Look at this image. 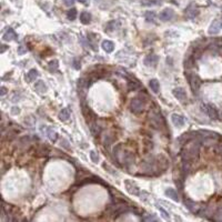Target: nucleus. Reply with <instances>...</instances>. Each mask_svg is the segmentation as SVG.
Returning <instances> with one entry per match:
<instances>
[{"instance_id":"obj_2","label":"nucleus","mask_w":222,"mask_h":222,"mask_svg":"<svg viewBox=\"0 0 222 222\" xmlns=\"http://www.w3.org/2000/svg\"><path fill=\"white\" fill-rule=\"evenodd\" d=\"M144 107H146V101H144L142 98L136 97L131 100L130 109L132 112H134V113H140V112H142Z\"/></svg>"},{"instance_id":"obj_24","label":"nucleus","mask_w":222,"mask_h":222,"mask_svg":"<svg viewBox=\"0 0 222 222\" xmlns=\"http://www.w3.org/2000/svg\"><path fill=\"white\" fill-rule=\"evenodd\" d=\"M141 88V84L138 82V81H133V80H129L128 81V89L129 90H137V89Z\"/></svg>"},{"instance_id":"obj_8","label":"nucleus","mask_w":222,"mask_h":222,"mask_svg":"<svg viewBox=\"0 0 222 222\" xmlns=\"http://www.w3.org/2000/svg\"><path fill=\"white\" fill-rule=\"evenodd\" d=\"M222 29V21L220 20H213V21L211 22L210 27L208 29V32L209 35H216V33H219Z\"/></svg>"},{"instance_id":"obj_15","label":"nucleus","mask_w":222,"mask_h":222,"mask_svg":"<svg viewBox=\"0 0 222 222\" xmlns=\"http://www.w3.org/2000/svg\"><path fill=\"white\" fill-rule=\"evenodd\" d=\"M39 77V72L37 69H30L27 72V75L25 76V79L27 82H32Z\"/></svg>"},{"instance_id":"obj_32","label":"nucleus","mask_w":222,"mask_h":222,"mask_svg":"<svg viewBox=\"0 0 222 222\" xmlns=\"http://www.w3.org/2000/svg\"><path fill=\"white\" fill-rule=\"evenodd\" d=\"M143 221H157V218H154V216H146V218H143Z\"/></svg>"},{"instance_id":"obj_25","label":"nucleus","mask_w":222,"mask_h":222,"mask_svg":"<svg viewBox=\"0 0 222 222\" xmlns=\"http://www.w3.org/2000/svg\"><path fill=\"white\" fill-rule=\"evenodd\" d=\"M67 17L69 20H75L77 18V9L76 8H71L70 10H68L67 12Z\"/></svg>"},{"instance_id":"obj_36","label":"nucleus","mask_w":222,"mask_h":222,"mask_svg":"<svg viewBox=\"0 0 222 222\" xmlns=\"http://www.w3.org/2000/svg\"><path fill=\"white\" fill-rule=\"evenodd\" d=\"M7 92H8V89L6 88V87H3V86L1 87V92H0V93H1V96H5Z\"/></svg>"},{"instance_id":"obj_16","label":"nucleus","mask_w":222,"mask_h":222,"mask_svg":"<svg viewBox=\"0 0 222 222\" xmlns=\"http://www.w3.org/2000/svg\"><path fill=\"white\" fill-rule=\"evenodd\" d=\"M35 89L36 91L39 92V93H46L48 91V87L47 84L43 82V80H39L35 83Z\"/></svg>"},{"instance_id":"obj_3","label":"nucleus","mask_w":222,"mask_h":222,"mask_svg":"<svg viewBox=\"0 0 222 222\" xmlns=\"http://www.w3.org/2000/svg\"><path fill=\"white\" fill-rule=\"evenodd\" d=\"M184 75H186L187 79L189 81V84L191 87V89L193 90V92L195 91L197 92L199 90L200 86H201V80H200V78L198 77L195 73H189V72H184Z\"/></svg>"},{"instance_id":"obj_6","label":"nucleus","mask_w":222,"mask_h":222,"mask_svg":"<svg viewBox=\"0 0 222 222\" xmlns=\"http://www.w3.org/2000/svg\"><path fill=\"white\" fill-rule=\"evenodd\" d=\"M184 205L189 211H191L192 213H199L200 210H201V205H199L197 202H194L190 199H184Z\"/></svg>"},{"instance_id":"obj_7","label":"nucleus","mask_w":222,"mask_h":222,"mask_svg":"<svg viewBox=\"0 0 222 222\" xmlns=\"http://www.w3.org/2000/svg\"><path fill=\"white\" fill-rule=\"evenodd\" d=\"M173 17H175V11L171 8L164 9L159 14V19L162 20V21H170Z\"/></svg>"},{"instance_id":"obj_17","label":"nucleus","mask_w":222,"mask_h":222,"mask_svg":"<svg viewBox=\"0 0 222 222\" xmlns=\"http://www.w3.org/2000/svg\"><path fill=\"white\" fill-rule=\"evenodd\" d=\"M101 47H102V49L105 50V52L110 53L114 50V43L112 41H110V40H105L101 43Z\"/></svg>"},{"instance_id":"obj_34","label":"nucleus","mask_w":222,"mask_h":222,"mask_svg":"<svg viewBox=\"0 0 222 222\" xmlns=\"http://www.w3.org/2000/svg\"><path fill=\"white\" fill-rule=\"evenodd\" d=\"M11 113L12 114H19L20 113V109L18 107H12L11 108Z\"/></svg>"},{"instance_id":"obj_20","label":"nucleus","mask_w":222,"mask_h":222,"mask_svg":"<svg viewBox=\"0 0 222 222\" xmlns=\"http://www.w3.org/2000/svg\"><path fill=\"white\" fill-rule=\"evenodd\" d=\"M186 14L190 18V19H193V18H195V17L199 14V10H198L197 8L192 7V6H189L188 9L186 10Z\"/></svg>"},{"instance_id":"obj_1","label":"nucleus","mask_w":222,"mask_h":222,"mask_svg":"<svg viewBox=\"0 0 222 222\" xmlns=\"http://www.w3.org/2000/svg\"><path fill=\"white\" fill-rule=\"evenodd\" d=\"M199 143L200 141H197L195 144L192 143L190 147L186 148L184 151L182 152V160L183 162H190L199 157Z\"/></svg>"},{"instance_id":"obj_28","label":"nucleus","mask_w":222,"mask_h":222,"mask_svg":"<svg viewBox=\"0 0 222 222\" xmlns=\"http://www.w3.org/2000/svg\"><path fill=\"white\" fill-rule=\"evenodd\" d=\"M35 122H36V119H35V118H33L32 116L27 117V118L25 119V123H26V125H29V127H31V125H32L33 123H35Z\"/></svg>"},{"instance_id":"obj_22","label":"nucleus","mask_w":222,"mask_h":222,"mask_svg":"<svg viewBox=\"0 0 222 222\" xmlns=\"http://www.w3.org/2000/svg\"><path fill=\"white\" fill-rule=\"evenodd\" d=\"M149 87L154 93L159 92V90H160V84H159V81L157 79H151L149 81Z\"/></svg>"},{"instance_id":"obj_33","label":"nucleus","mask_w":222,"mask_h":222,"mask_svg":"<svg viewBox=\"0 0 222 222\" xmlns=\"http://www.w3.org/2000/svg\"><path fill=\"white\" fill-rule=\"evenodd\" d=\"M18 52H19V55H25V53L27 52V49L23 48V46H19V48H18Z\"/></svg>"},{"instance_id":"obj_31","label":"nucleus","mask_w":222,"mask_h":222,"mask_svg":"<svg viewBox=\"0 0 222 222\" xmlns=\"http://www.w3.org/2000/svg\"><path fill=\"white\" fill-rule=\"evenodd\" d=\"M73 68L77 70H79L81 68V64H80V60L78 61V59H75L73 60Z\"/></svg>"},{"instance_id":"obj_5","label":"nucleus","mask_w":222,"mask_h":222,"mask_svg":"<svg viewBox=\"0 0 222 222\" xmlns=\"http://www.w3.org/2000/svg\"><path fill=\"white\" fill-rule=\"evenodd\" d=\"M202 110H204V112L210 117L211 119H213V120L219 119L218 110H216L212 105H202Z\"/></svg>"},{"instance_id":"obj_23","label":"nucleus","mask_w":222,"mask_h":222,"mask_svg":"<svg viewBox=\"0 0 222 222\" xmlns=\"http://www.w3.org/2000/svg\"><path fill=\"white\" fill-rule=\"evenodd\" d=\"M48 68H49V70L51 72L57 71V70H58V68H59V61L57 60V59H55V60H51L49 64H48Z\"/></svg>"},{"instance_id":"obj_29","label":"nucleus","mask_w":222,"mask_h":222,"mask_svg":"<svg viewBox=\"0 0 222 222\" xmlns=\"http://www.w3.org/2000/svg\"><path fill=\"white\" fill-rule=\"evenodd\" d=\"M157 207H158V209H159V211H160L161 213H162V216H163V219H166V220H169V213H168V212H166V210H164V209H162L161 208V207H159V205H157Z\"/></svg>"},{"instance_id":"obj_19","label":"nucleus","mask_w":222,"mask_h":222,"mask_svg":"<svg viewBox=\"0 0 222 222\" xmlns=\"http://www.w3.org/2000/svg\"><path fill=\"white\" fill-rule=\"evenodd\" d=\"M164 193H166V197H169L170 199H172L173 201H179V197H178V193L177 191H175L173 188H168L164 191Z\"/></svg>"},{"instance_id":"obj_12","label":"nucleus","mask_w":222,"mask_h":222,"mask_svg":"<svg viewBox=\"0 0 222 222\" xmlns=\"http://www.w3.org/2000/svg\"><path fill=\"white\" fill-rule=\"evenodd\" d=\"M172 94L177 98L179 101H184L187 99V92L186 90L181 87H178V88H175L172 90Z\"/></svg>"},{"instance_id":"obj_21","label":"nucleus","mask_w":222,"mask_h":222,"mask_svg":"<svg viewBox=\"0 0 222 222\" xmlns=\"http://www.w3.org/2000/svg\"><path fill=\"white\" fill-rule=\"evenodd\" d=\"M80 21L83 25H89L91 22V14L87 12V11H83L80 14Z\"/></svg>"},{"instance_id":"obj_27","label":"nucleus","mask_w":222,"mask_h":222,"mask_svg":"<svg viewBox=\"0 0 222 222\" xmlns=\"http://www.w3.org/2000/svg\"><path fill=\"white\" fill-rule=\"evenodd\" d=\"M154 17H155V14L153 11H148V12H146V19H147V21L153 22L154 21Z\"/></svg>"},{"instance_id":"obj_18","label":"nucleus","mask_w":222,"mask_h":222,"mask_svg":"<svg viewBox=\"0 0 222 222\" xmlns=\"http://www.w3.org/2000/svg\"><path fill=\"white\" fill-rule=\"evenodd\" d=\"M70 116H71V111L68 108H64L59 112V119L61 121H68L70 119Z\"/></svg>"},{"instance_id":"obj_10","label":"nucleus","mask_w":222,"mask_h":222,"mask_svg":"<svg viewBox=\"0 0 222 222\" xmlns=\"http://www.w3.org/2000/svg\"><path fill=\"white\" fill-rule=\"evenodd\" d=\"M2 39L5 40V41H14V40L18 39V35H17L16 31H14L12 28L9 27L8 29L6 30V32L3 33Z\"/></svg>"},{"instance_id":"obj_38","label":"nucleus","mask_w":222,"mask_h":222,"mask_svg":"<svg viewBox=\"0 0 222 222\" xmlns=\"http://www.w3.org/2000/svg\"><path fill=\"white\" fill-rule=\"evenodd\" d=\"M79 2H81V3H88V1L89 0H78Z\"/></svg>"},{"instance_id":"obj_37","label":"nucleus","mask_w":222,"mask_h":222,"mask_svg":"<svg viewBox=\"0 0 222 222\" xmlns=\"http://www.w3.org/2000/svg\"><path fill=\"white\" fill-rule=\"evenodd\" d=\"M7 49H8V46H6V44H1V53L5 52Z\"/></svg>"},{"instance_id":"obj_11","label":"nucleus","mask_w":222,"mask_h":222,"mask_svg":"<svg viewBox=\"0 0 222 222\" xmlns=\"http://www.w3.org/2000/svg\"><path fill=\"white\" fill-rule=\"evenodd\" d=\"M198 133L199 132H187V133H183L182 136L179 138V142L181 144H184V143H189L190 141H192L195 137L198 136Z\"/></svg>"},{"instance_id":"obj_13","label":"nucleus","mask_w":222,"mask_h":222,"mask_svg":"<svg viewBox=\"0 0 222 222\" xmlns=\"http://www.w3.org/2000/svg\"><path fill=\"white\" fill-rule=\"evenodd\" d=\"M171 121L172 123L175 125V127H182L184 125V117L181 116V114H178V113H173L171 116Z\"/></svg>"},{"instance_id":"obj_30","label":"nucleus","mask_w":222,"mask_h":222,"mask_svg":"<svg viewBox=\"0 0 222 222\" xmlns=\"http://www.w3.org/2000/svg\"><path fill=\"white\" fill-rule=\"evenodd\" d=\"M143 6H153V5H160V0H150L148 2H142Z\"/></svg>"},{"instance_id":"obj_14","label":"nucleus","mask_w":222,"mask_h":222,"mask_svg":"<svg viewBox=\"0 0 222 222\" xmlns=\"http://www.w3.org/2000/svg\"><path fill=\"white\" fill-rule=\"evenodd\" d=\"M41 130H44V133L47 134V137L49 138L50 141H52V142L57 141V139H58V133L56 132L55 130H52L51 128L43 127V128H41Z\"/></svg>"},{"instance_id":"obj_35","label":"nucleus","mask_w":222,"mask_h":222,"mask_svg":"<svg viewBox=\"0 0 222 222\" xmlns=\"http://www.w3.org/2000/svg\"><path fill=\"white\" fill-rule=\"evenodd\" d=\"M73 2H75V0H64V3L66 6H68V7L73 5Z\"/></svg>"},{"instance_id":"obj_4","label":"nucleus","mask_w":222,"mask_h":222,"mask_svg":"<svg viewBox=\"0 0 222 222\" xmlns=\"http://www.w3.org/2000/svg\"><path fill=\"white\" fill-rule=\"evenodd\" d=\"M125 190H127L128 192L130 194H132V195H136V197H139L140 195V189H139V187L137 186L136 183L133 182V181L131 180H125Z\"/></svg>"},{"instance_id":"obj_39","label":"nucleus","mask_w":222,"mask_h":222,"mask_svg":"<svg viewBox=\"0 0 222 222\" xmlns=\"http://www.w3.org/2000/svg\"><path fill=\"white\" fill-rule=\"evenodd\" d=\"M221 120H222V113H221Z\"/></svg>"},{"instance_id":"obj_9","label":"nucleus","mask_w":222,"mask_h":222,"mask_svg":"<svg viewBox=\"0 0 222 222\" xmlns=\"http://www.w3.org/2000/svg\"><path fill=\"white\" fill-rule=\"evenodd\" d=\"M159 61V57L157 55H154V53H151V55H148L146 58H144L143 62L144 64L147 67H151V68H153V67L157 66V64H158Z\"/></svg>"},{"instance_id":"obj_26","label":"nucleus","mask_w":222,"mask_h":222,"mask_svg":"<svg viewBox=\"0 0 222 222\" xmlns=\"http://www.w3.org/2000/svg\"><path fill=\"white\" fill-rule=\"evenodd\" d=\"M90 159H91L92 162H94V163H98L99 162V154H98L96 151H90Z\"/></svg>"}]
</instances>
